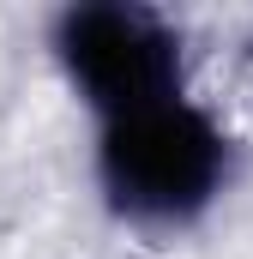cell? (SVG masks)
Here are the masks:
<instances>
[{
	"label": "cell",
	"instance_id": "obj_1",
	"mask_svg": "<svg viewBox=\"0 0 253 259\" xmlns=\"http://www.w3.org/2000/svg\"><path fill=\"white\" fill-rule=\"evenodd\" d=\"M235 175H241V139L193 91L121 121H97L91 133L97 205L133 235L169 241L199 229L235 193Z\"/></svg>",
	"mask_w": 253,
	"mask_h": 259
},
{
	"label": "cell",
	"instance_id": "obj_2",
	"mask_svg": "<svg viewBox=\"0 0 253 259\" xmlns=\"http://www.w3.org/2000/svg\"><path fill=\"white\" fill-rule=\"evenodd\" d=\"M49 61L72 103L97 121H121L187 97V30L139 0H78L49 18Z\"/></svg>",
	"mask_w": 253,
	"mask_h": 259
}]
</instances>
